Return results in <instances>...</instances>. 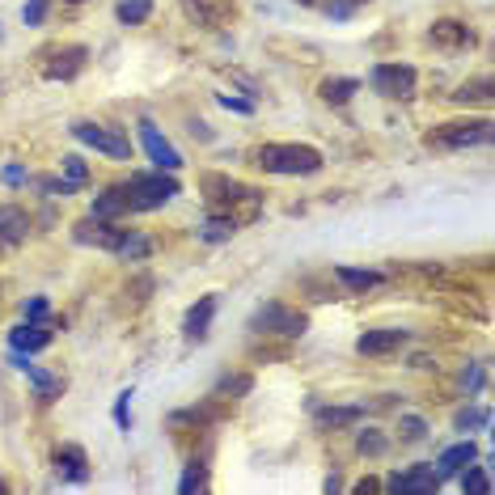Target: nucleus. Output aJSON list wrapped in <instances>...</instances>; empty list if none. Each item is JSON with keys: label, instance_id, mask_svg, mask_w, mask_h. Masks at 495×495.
<instances>
[{"label": "nucleus", "instance_id": "nucleus-1", "mask_svg": "<svg viewBox=\"0 0 495 495\" xmlns=\"http://www.w3.org/2000/svg\"><path fill=\"white\" fill-rule=\"evenodd\" d=\"M259 166L267 174H318L322 170V153L309 144H262Z\"/></svg>", "mask_w": 495, "mask_h": 495}, {"label": "nucleus", "instance_id": "nucleus-2", "mask_svg": "<svg viewBox=\"0 0 495 495\" xmlns=\"http://www.w3.org/2000/svg\"><path fill=\"white\" fill-rule=\"evenodd\" d=\"M128 204L131 212H153V208H166L174 195H178V183H174L170 174H136V178H128Z\"/></svg>", "mask_w": 495, "mask_h": 495}, {"label": "nucleus", "instance_id": "nucleus-3", "mask_svg": "<svg viewBox=\"0 0 495 495\" xmlns=\"http://www.w3.org/2000/svg\"><path fill=\"white\" fill-rule=\"evenodd\" d=\"M491 140V119H457V123H441L428 136L436 148H474V144Z\"/></svg>", "mask_w": 495, "mask_h": 495}, {"label": "nucleus", "instance_id": "nucleus-4", "mask_svg": "<svg viewBox=\"0 0 495 495\" xmlns=\"http://www.w3.org/2000/svg\"><path fill=\"white\" fill-rule=\"evenodd\" d=\"M305 313H292V309H284V305H262L259 313H254V318H250V330H271V335H288V339H300V335H305Z\"/></svg>", "mask_w": 495, "mask_h": 495}, {"label": "nucleus", "instance_id": "nucleus-5", "mask_svg": "<svg viewBox=\"0 0 495 495\" xmlns=\"http://www.w3.org/2000/svg\"><path fill=\"white\" fill-rule=\"evenodd\" d=\"M72 136H77L81 144L98 148V153L115 157V161H128V157H131V140L123 136V131H115V128H98V123H72Z\"/></svg>", "mask_w": 495, "mask_h": 495}, {"label": "nucleus", "instance_id": "nucleus-6", "mask_svg": "<svg viewBox=\"0 0 495 495\" xmlns=\"http://www.w3.org/2000/svg\"><path fill=\"white\" fill-rule=\"evenodd\" d=\"M368 81H373V90L381 98H411L415 93V68L406 64H377Z\"/></svg>", "mask_w": 495, "mask_h": 495}, {"label": "nucleus", "instance_id": "nucleus-7", "mask_svg": "<svg viewBox=\"0 0 495 495\" xmlns=\"http://www.w3.org/2000/svg\"><path fill=\"white\" fill-rule=\"evenodd\" d=\"M140 144H144V153H148V161H153L157 170L174 174L178 166H183V157H178V148H174V144L166 140V136H161V131H157L153 123H148V119L140 123Z\"/></svg>", "mask_w": 495, "mask_h": 495}, {"label": "nucleus", "instance_id": "nucleus-8", "mask_svg": "<svg viewBox=\"0 0 495 495\" xmlns=\"http://www.w3.org/2000/svg\"><path fill=\"white\" fill-rule=\"evenodd\" d=\"M428 39L444 52H466V47H474V30L466 22H457V17H441V22H432Z\"/></svg>", "mask_w": 495, "mask_h": 495}, {"label": "nucleus", "instance_id": "nucleus-9", "mask_svg": "<svg viewBox=\"0 0 495 495\" xmlns=\"http://www.w3.org/2000/svg\"><path fill=\"white\" fill-rule=\"evenodd\" d=\"M390 491H441V474L432 466H411L403 470V474H390V482H386Z\"/></svg>", "mask_w": 495, "mask_h": 495}, {"label": "nucleus", "instance_id": "nucleus-10", "mask_svg": "<svg viewBox=\"0 0 495 495\" xmlns=\"http://www.w3.org/2000/svg\"><path fill=\"white\" fill-rule=\"evenodd\" d=\"M30 233V216L17 204H0V242L5 246H22Z\"/></svg>", "mask_w": 495, "mask_h": 495}, {"label": "nucleus", "instance_id": "nucleus-11", "mask_svg": "<svg viewBox=\"0 0 495 495\" xmlns=\"http://www.w3.org/2000/svg\"><path fill=\"white\" fill-rule=\"evenodd\" d=\"M406 343V330H365L360 339H356V352L360 356H386L394 347H403Z\"/></svg>", "mask_w": 495, "mask_h": 495}, {"label": "nucleus", "instance_id": "nucleus-12", "mask_svg": "<svg viewBox=\"0 0 495 495\" xmlns=\"http://www.w3.org/2000/svg\"><path fill=\"white\" fill-rule=\"evenodd\" d=\"M55 470H60L68 482H85V479H90L85 449H81V444H60V453H55Z\"/></svg>", "mask_w": 495, "mask_h": 495}, {"label": "nucleus", "instance_id": "nucleus-13", "mask_svg": "<svg viewBox=\"0 0 495 495\" xmlns=\"http://www.w3.org/2000/svg\"><path fill=\"white\" fill-rule=\"evenodd\" d=\"M119 237H123V229H110V221H81L77 224V242H85V246H102V250H115Z\"/></svg>", "mask_w": 495, "mask_h": 495}, {"label": "nucleus", "instance_id": "nucleus-14", "mask_svg": "<svg viewBox=\"0 0 495 495\" xmlns=\"http://www.w3.org/2000/svg\"><path fill=\"white\" fill-rule=\"evenodd\" d=\"M131 204H128V191L123 186H106L102 195L93 199V221H119V216H128Z\"/></svg>", "mask_w": 495, "mask_h": 495}, {"label": "nucleus", "instance_id": "nucleus-15", "mask_svg": "<svg viewBox=\"0 0 495 495\" xmlns=\"http://www.w3.org/2000/svg\"><path fill=\"white\" fill-rule=\"evenodd\" d=\"M9 343H14V352H26V356L43 352V347L52 343V330H47L43 322H22L14 335H9Z\"/></svg>", "mask_w": 495, "mask_h": 495}, {"label": "nucleus", "instance_id": "nucleus-16", "mask_svg": "<svg viewBox=\"0 0 495 495\" xmlns=\"http://www.w3.org/2000/svg\"><path fill=\"white\" fill-rule=\"evenodd\" d=\"M474 457H479V449H474L470 441L453 444V449H444V453H441V462H436V474H441V479H453V474H462V470H466Z\"/></svg>", "mask_w": 495, "mask_h": 495}, {"label": "nucleus", "instance_id": "nucleus-17", "mask_svg": "<svg viewBox=\"0 0 495 495\" xmlns=\"http://www.w3.org/2000/svg\"><path fill=\"white\" fill-rule=\"evenodd\" d=\"M81 68H85V47H64V52L47 64V77L52 81H72Z\"/></svg>", "mask_w": 495, "mask_h": 495}, {"label": "nucleus", "instance_id": "nucleus-18", "mask_svg": "<svg viewBox=\"0 0 495 495\" xmlns=\"http://www.w3.org/2000/svg\"><path fill=\"white\" fill-rule=\"evenodd\" d=\"M212 313H216V297H199V305L186 313V339H204L208 335Z\"/></svg>", "mask_w": 495, "mask_h": 495}, {"label": "nucleus", "instance_id": "nucleus-19", "mask_svg": "<svg viewBox=\"0 0 495 495\" xmlns=\"http://www.w3.org/2000/svg\"><path fill=\"white\" fill-rule=\"evenodd\" d=\"M356 90H360V81H352V77H326L322 85H318L322 102H330V106L352 102V93H356Z\"/></svg>", "mask_w": 495, "mask_h": 495}, {"label": "nucleus", "instance_id": "nucleus-20", "mask_svg": "<svg viewBox=\"0 0 495 495\" xmlns=\"http://www.w3.org/2000/svg\"><path fill=\"white\" fill-rule=\"evenodd\" d=\"M115 254H119V259H128V262H140V259H148V254H153V242H148L144 233H128V229H123Z\"/></svg>", "mask_w": 495, "mask_h": 495}, {"label": "nucleus", "instance_id": "nucleus-21", "mask_svg": "<svg viewBox=\"0 0 495 495\" xmlns=\"http://www.w3.org/2000/svg\"><path fill=\"white\" fill-rule=\"evenodd\" d=\"M26 377L34 381V394H39L43 403H55V398H60V390H64V381L52 377V373H43L39 365H30V368H26Z\"/></svg>", "mask_w": 495, "mask_h": 495}, {"label": "nucleus", "instance_id": "nucleus-22", "mask_svg": "<svg viewBox=\"0 0 495 495\" xmlns=\"http://www.w3.org/2000/svg\"><path fill=\"white\" fill-rule=\"evenodd\" d=\"M335 275H339V284L352 288V292H368V288L381 284L377 271H356V267H335Z\"/></svg>", "mask_w": 495, "mask_h": 495}, {"label": "nucleus", "instance_id": "nucleus-23", "mask_svg": "<svg viewBox=\"0 0 495 495\" xmlns=\"http://www.w3.org/2000/svg\"><path fill=\"white\" fill-rule=\"evenodd\" d=\"M119 22L123 26H144L148 22V14H153V0H119Z\"/></svg>", "mask_w": 495, "mask_h": 495}, {"label": "nucleus", "instance_id": "nucleus-24", "mask_svg": "<svg viewBox=\"0 0 495 495\" xmlns=\"http://www.w3.org/2000/svg\"><path fill=\"white\" fill-rule=\"evenodd\" d=\"M356 419H360V406H326V411H318L322 428H352Z\"/></svg>", "mask_w": 495, "mask_h": 495}, {"label": "nucleus", "instance_id": "nucleus-25", "mask_svg": "<svg viewBox=\"0 0 495 495\" xmlns=\"http://www.w3.org/2000/svg\"><path fill=\"white\" fill-rule=\"evenodd\" d=\"M491 77H479V81H466V85H457L453 102H491Z\"/></svg>", "mask_w": 495, "mask_h": 495}, {"label": "nucleus", "instance_id": "nucleus-26", "mask_svg": "<svg viewBox=\"0 0 495 495\" xmlns=\"http://www.w3.org/2000/svg\"><path fill=\"white\" fill-rule=\"evenodd\" d=\"M233 233H237L233 216H212V221L204 224V242H212V246H216V242H229Z\"/></svg>", "mask_w": 495, "mask_h": 495}, {"label": "nucleus", "instance_id": "nucleus-27", "mask_svg": "<svg viewBox=\"0 0 495 495\" xmlns=\"http://www.w3.org/2000/svg\"><path fill=\"white\" fill-rule=\"evenodd\" d=\"M356 449L365 457H381L386 449H390V441H386V432H377V428H365L360 436H356Z\"/></svg>", "mask_w": 495, "mask_h": 495}, {"label": "nucleus", "instance_id": "nucleus-28", "mask_svg": "<svg viewBox=\"0 0 495 495\" xmlns=\"http://www.w3.org/2000/svg\"><path fill=\"white\" fill-rule=\"evenodd\" d=\"M204 487H208V470L199 466V462H191V466H186V474H183V482H178V491L195 495V491H204Z\"/></svg>", "mask_w": 495, "mask_h": 495}, {"label": "nucleus", "instance_id": "nucleus-29", "mask_svg": "<svg viewBox=\"0 0 495 495\" xmlns=\"http://www.w3.org/2000/svg\"><path fill=\"white\" fill-rule=\"evenodd\" d=\"M60 166H64V183H72V186H81L85 178H90V166H85V161H81L77 153H68L64 161H60Z\"/></svg>", "mask_w": 495, "mask_h": 495}, {"label": "nucleus", "instance_id": "nucleus-30", "mask_svg": "<svg viewBox=\"0 0 495 495\" xmlns=\"http://www.w3.org/2000/svg\"><path fill=\"white\" fill-rule=\"evenodd\" d=\"M457 479H462V491H482V495L491 491V479H487L482 470H474V466H466Z\"/></svg>", "mask_w": 495, "mask_h": 495}, {"label": "nucleus", "instance_id": "nucleus-31", "mask_svg": "<svg viewBox=\"0 0 495 495\" xmlns=\"http://www.w3.org/2000/svg\"><path fill=\"white\" fill-rule=\"evenodd\" d=\"M398 432H403V441H424V436H428V424L419 415H403L398 419Z\"/></svg>", "mask_w": 495, "mask_h": 495}, {"label": "nucleus", "instance_id": "nucleus-32", "mask_svg": "<svg viewBox=\"0 0 495 495\" xmlns=\"http://www.w3.org/2000/svg\"><path fill=\"white\" fill-rule=\"evenodd\" d=\"M115 424H119L123 432L131 428V390L119 394V403H115Z\"/></svg>", "mask_w": 495, "mask_h": 495}, {"label": "nucleus", "instance_id": "nucleus-33", "mask_svg": "<svg viewBox=\"0 0 495 495\" xmlns=\"http://www.w3.org/2000/svg\"><path fill=\"white\" fill-rule=\"evenodd\" d=\"M482 424H487V411H482V406H470V411L457 415V428H462V432H466V428H482Z\"/></svg>", "mask_w": 495, "mask_h": 495}, {"label": "nucleus", "instance_id": "nucleus-34", "mask_svg": "<svg viewBox=\"0 0 495 495\" xmlns=\"http://www.w3.org/2000/svg\"><path fill=\"white\" fill-rule=\"evenodd\" d=\"M43 14H47V0H26V9H22V22H26V26H39Z\"/></svg>", "mask_w": 495, "mask_h": 495}, {"label": "nucleus", "instance_id": "nucleus-35", "mask_svg": "<svg viewBox=\"0 0 495 495\" xmlns=\"http://www.w3.org/2000/svg\"><path fill=\"white\" fill-rule=\"evenodd\" d=\"M26 318H30V322H43V318H47V300H43V297L30 300V305H26Z\"/></svg>", "mask_w": 495, "mask_h": 495}, {"label": "nucleus", "instance_id": "nucleus-36", "mask_svg": "<svg viewBox=\"0 0 495 495\" xmlns=\"http://www.w3.org/2000/svg\"><path fill=\"white\" fill-rule=\"evenodd\" d=\"M352 9H356L352 0H330V5H326V14H330V17H347Z\"/></svg>", "mask_w": 495, "mask_h": 495}, {"label": "nucleus", "instance_id": "nucleus-37", "mask_svg": "<svg viewBox=\"0 0 495 495\" xmlns=\"http://www.w3.org/2000/svg\"><path fill=\"white\" fill-rule=\"evenodd\" d=\"M221 106H229V110H237V115H250V110H254L250 102H242V98H229V93H221Z\"/></svg>", "mask_w": 495, "mask_h": 495}, {"label": "nucleus", "instance_id": "nucleus-38", "mask_svg": "<svg viewBox=\"0 0 495 495\" xmlns=\"http://www.w3.org/2000/svg\"><path fill=\"white\" fill-rule=\"evenodd\" d=\"M26 178H30V174L22 170V166H9V170H5V183H9V186H22Z\"/></svg>", "mask_w": 495, "mask_h": 495}, {"label": "nucleus", "instance_id": "nucleus-39", "mask_svg": "<svg viewBox=\"0 0 495 495\" xmlns=\"http://www.w3.org/2000/svg\"><path fill=\"white\" fill-rule=\"evenodd\" d=\"M411 368H436V360H428V356H415V360H411Z\"/></svg>", "mask_w": 495, "mask_h": 495}, {"label": "nucleus", "instance_id": "nucleus-40", "mask_svg": "<svg viewBox=\"0 0 495 495\" xmlns=\"http://www.w3.org/2000/svg\"><path fill=\"white\" fill-rule=\"evenodd\" d=\"M297 5H313V0H297Z\"/></svg>", "mask_w": 495, "mask_h": 495}, {"label": "nucleus", "instance_id": "nucleus-41", "mask_svg": "<svg viewBox=\"0 0 495 495\" xmlns=\"http://www.w3.org/2000/svg\"><path fill=\"white\" fill-rule=\"evenodd\" d=\"M352 5H368V0H352Z\"/></svg>", "mask_w": 495, "mask_h": 495}, {"label": "nucleus", "instance_id": "nucleus-42", "mask_svg": "<svg viewBox=\"0 0 495 495\" xmlns=\"http://www.w3.org/2000/svg\"><path fill=\"white\" fill-rule=\"evenodd\" d=\"M0 491H9V487H5V482H0Z\"/></svg>", "mask_w": 495, "mask_h": 495}, {"label": "nucleus", "instance_id": "nucleus-43", "mask_svg": "<svg viewBox=\"0 0 495 495\" xmlns=\"http://www.w3.org/2000/svg\"><path fill=\"white\" fill-rule=\"evenodd\" d=\"M72 5H81V0H72Z\"/></svg>", "mask_w": 495, "mask_h": 495}]
</instances>
